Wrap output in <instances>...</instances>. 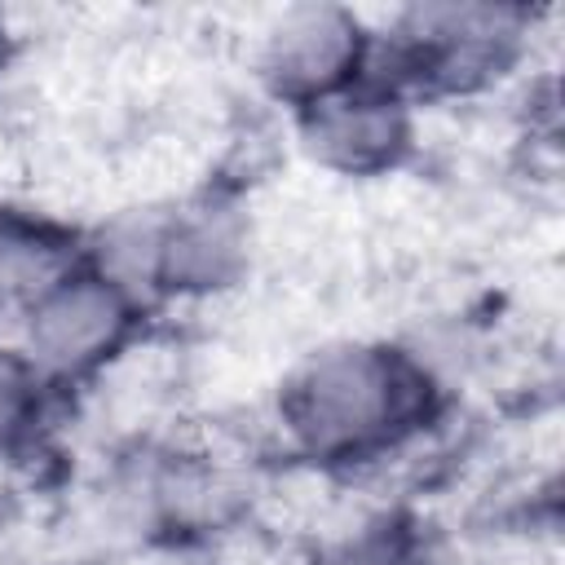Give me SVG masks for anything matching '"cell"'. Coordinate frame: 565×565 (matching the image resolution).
<instances>
[{
    "mask_svg": "<svg viewBox=\"0 0 565 565\" xmlns=\"http://www.w3.org/2000/svg\"><path fill=\"white\" fill-rule=\"evenodd\" d=\"M415 375L384 349H331L313 358L291 393L287 419L318 455H349L393 437L415 406Z\"/></svg>",
    "mask_w": 565,
    "mask_h": 565,
    "instance_id": "1",
    "label": "cell"
},
{
    "mask_svg": "<svg viewBox=\"0 0 565 565\" xmlns=\"http://www.w3.org/2000/svg\"><path fill=\"white\" fill-rule=\"evenodd\" d=\"M128 331V291L106 274H66L26 309L31 358L49 371L97 366Z\"/></svg>",
    "mask_w": 565,
    "mask_h": 565,
    "instance_id": "2",
    "label": "cell"
},
{
    "mask_svg": "<svg viewBox=\"0 0 565 565\" xmlns=\"http://www.w3.org/2000/svg\"><path fill=\"white\" fill-rule=\"evenodd\" d=\"M358 66V22L340 9H291L265 35V75L305 102L340 93Z\"/></svg>",
    "mask_w": 565,
    "mask_h": 565,
    "instance_id": "3",
    "label": "cell"
},
{
    "mask_svg": "<svg viewBox=\"0 0 565 565\" xmlns=\"http://www.w3.org/2000/svg\"><path fill=\"white\" fill-rule=\"evenodd\" d=\"M305 137H309L313 154L327 159L331 168L371 172V168L393 163L397 150L406 146V115L384 93L340 88V93L309 102Z\"/></svg>",
    "mask_w": 565,
    "mask_h": 565,
    "instance_id": "4",
    "label": "cell"
},
{
    "mask_svg": "<svg viewBox=\"0 0 565 565\" xmlns=\"http://www.w3.org/2000/svg\"><path fill=\"white\" fill-rule=\"evenodd\" d=\"M238 225L221 207H194L159 221L154 282L163 287H216L238 265Z\"/></svg>",
    "mask_w": 565,
    "mask_h": 565,
    "instance_id": "5",
    "label": "cell"
},
{
    "mask_svg": "<svg viewBox=\"0 0 565 565\" xmlns=\"http://www.w3.org/2000/svg\"><path fill=\"white\" fill-rule=\"evenodd\" d=\"M62 274V243L49 230L0 221V305H35Z\"/></svg>",
    "mask_w": 565,
    "mask_h": 565,
    "instance_id": "6",
    "label": "cell"
},
{
    "mask_svg": "<svg viewBox=\"0 0 565 565\" xmlns=\"http://www.w3.org/2000/svg\"><path fill=\"white\" fill-rule=\"evenodd\" d=\"M31 411H35V380L22 358L0 349V446L22 437V428L31 424Z\"/></svg>",
    "mask_w": 565,
    "mask_h": 565,
    "instance_id": "7",
    "label": "cell"
}]
</instances>
